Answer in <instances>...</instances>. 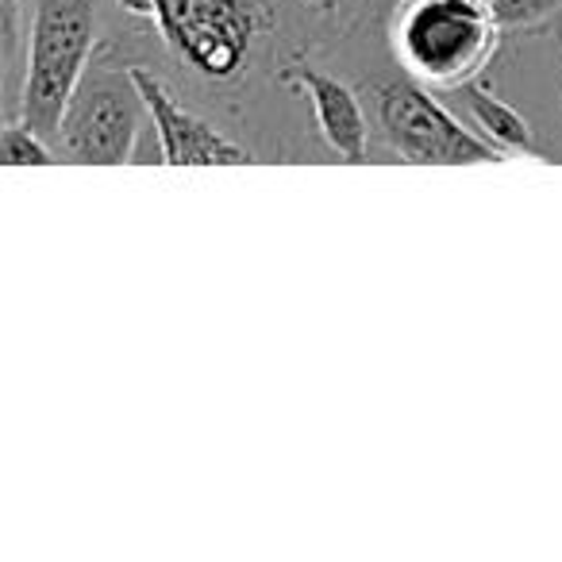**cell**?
Segmentation results:
<instances>
[{
    "label": "cell",
    "mask_w": 562,
    "mask_h": 562,
    "mask_svg": "<svg viewBox=\"0 0 562 562\" xmlns=\"http://www.w3.org/2000/svg\"><path fill=\"white\" fill-rule=\"evenodd\" d=\"M285 81H293L308 97L321 139L328 143L331 155H339L344 162H367L370 116L362 109L359 93L339 78H331V74L313 70V66H293V70H285Z\"/></svg>",
    "instance_id": "cell-7"
},
{
    "label": "cell",
    "mask_w": 562,
    "mask_h": 562,
    "mask_svg": "<svg viewBox=\"0 0 562 562\" xmlns=\"http://www.w3.org/2000/svg\"><path fill=\"white\" fill-rule=\"evenodd\" d=\"M505 27L482 0H401L393 12V58L428 89H462L485 74Z\"/></svg>",
    "instance_id": "cell-1"
},
{
    "label": "cell",
    "mask_w": 562,
    "mask_h": 562,
    "mask_svg": "<svg viewBox=\"0 0 562 562\" xmlns=\"http://www.w3.org/2000/svg\"><path fill=\"white\" fill-rule=\"evenodd\" d=\"M97 43V0H40L27 35V70L16 116L55 139L74 89L93 66Z\"/></svg>",
    "instance_id": "cell-3"
},
{
    "label": "cell",
    "mask_w": 562,
    "mask_h": 562,
    "mask_svg": "<svg viewBox=\"0 0 562 562\" xmlns=\"http://www.w3.org/2000/svg\"><path fill=\"white\" fill-rule=\"evenodd\" d=\"M374 127L390 150L408 166H482L505 162L490 139L470 132L451 109L413 78L378 81L374 86Z\"/></svg>",
    "instance_id": "cell-4"
},
{
    "label": "cell",
    "mask_w": 562,
    "mask_h": 562,
    "mask_svg": "<svg viewBox=\"0 0 562 562\" xmlns=\"http://www.w3.org/2000/svg\"><path fill=\"white\" fill-rule=\"evenodd\" d=\"M58 150L50 147V139L43 132H35L27 120L12 116L4 124V162L9 166H50L58 162Z\"/></svg>",
    "instance_id": "cell-10"
},
{
    "label": "cell",
    "mask_w": 562,
    "mask_h": 562,
    "mask_svg": "<svg viewBox=\"0 0 562 562\" xmlns=\"http://www.w3.org/2000/svg\"><path fill=\"white\" fill-rule=\"evenodd\" d=\"M0 35H4V101L9 120L20 112L27 70V35H32V9L27 0H0Z\"/></svg>",
    "instance_id": "cell-9"
},
{
    "label": "cell",
    "mask_w": 562,
    "mask_h": 562,
    "mask_svg": "<svg viewBox=\"0 0 562 562\" xmlns=\"http://www.w3.org/2000/svg\"><path fill=\"white\" fill-rule=\"evenodd\" d=\"M158 27L162 47L209 86H235L273 27L270 0H120Z\"/></svg>",
    "instance_id": "cell-2"
},
{
    "label": "cell",
    "mask_w": 562,
    "mask_h": 562,
    "mask_svg": "<svg viewBox=\"0 0 562 562\" xmlns=\"http://www.w3.org/2000/svg\"><path fill=\"white\" fill-rule=\"evenodd\" d=\"M459 97H462V109H467V116L474 120L477 135H482V139H490L505 158H513V155H531V158H536L539 155V143H536L531 124L513 109V104L501 101V97L493 93L482 78L470 81V86H462Z\"/></svg>",
    "instance_id": "cell-8"
},
{
    "label": "cell",
    "mask_w": 562,
    "mask_h": 562,
    "mask_svg": "<svg viewBox=\"0 0 562 562\" xmlns=\"http://www.w3.org/2000/svg\"><path fill=\"white\" fill-rule=\"evenodd\" d=\"M147 101L124 66H89L58 124V155L81 166H120L135 158Z\"/></svg>",
    "instance_id": "cell-5"
},
{
    "label": "cell",
    "mask_w": 562,
    "mask_h": 562,
    "mask_svg": "<svg viewBox=\"0 0 562 562\" xmlns=\"http://www.w3.org/2000/svg\"><path fill=\"white\" fill-rule=\"evenodd\" d=\"M135 81L143 89V101H147V120L155 127L158 139V162L162 166H247L255 162L243 143H235L232 135H224L216 124L201 120L193 109L178 101V97L166 89L162 78H155L143 66H132Z\"/></svg>",
    "instance_id": "cell-6"
}]
</instances>
